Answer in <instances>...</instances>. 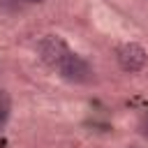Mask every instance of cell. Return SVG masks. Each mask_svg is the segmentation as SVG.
I'll return each mask as SVG.
<instances>
[{"mask_svg": "<svg viewBox=\"0 0 148 148\" xmlns=\"http://www.w3.org/2000/svg\"><path fill=\"white\" fill-rule=\"evenodd\" d=\"M69 56V46L62 37H56V35H49L39 42V58L49 65V67H58L65 58Z\"/></svg>", "mask_w": 148, "mask_h": 148, "instance_id": "cell-1", "label": "cell"}, {"mask_svg": "<svg viewBox=\"0 0 148 148\" xmlns=\"http://www.w3.org/2000/svg\"><path fill=\"white\" fill-rule=\"evenodd\" d=\"M56 69L62 74V79L74 81V83H86V81L92 76L90 65H88L81 56H76V53H72V51H69V56H67V58H65Z\"/></svg>", "mask_w": 148, "mask_h": 148, "instance_id": "cell-2", "label": "cell"}, {"mask_svg": "<svg viewBox=\"0 0 148 148\" xmlns=\"http://www.w3.org/2000/svg\"><path fill=\"white\" fill-rule=\"evenodd\" d=\"M146 58H148V56H146V49L139 46V44H134V42L123 44V46L118 49V65H120V69H125V72H139V69H143Z\"/></svg>", "mask_w": 148, "mask_h": 148, "instance_id": "cell-3", "label": "cell"}, {"mask_svg": "<svg viewBox=\"0 0 148 148\" xmlns=\"http://www.w3.org/2000/svg\"><path fill=\"white\" fill-rule=\"evenodd\" d=\"M9 111H12V99H9L7 90L0 88V130L5 127V123H7V118H9Z\"/></svg>", "mask_w": 148, "mask_h": 148, "instance_id": "cell-4", "label": "cell"}, {"mask_svg": "<svg viewBox=\"0 0 148 148\" xmlns=\"http://www.w3.org/2000/svg\"><path fill=\"white\" fill-rule=\"evenodd\" d=\"M23 2H44V0H23Z\"/></svg>", "mask_w": 148, "mask_h": 148, "instance_id": "cell-5", "label": "cell"}]
</instances>
